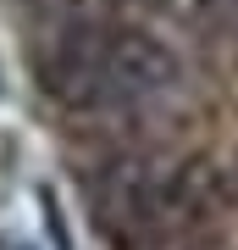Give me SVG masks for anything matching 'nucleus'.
Masks as SVG:
<instances>
[{
  "label": "nucleus",
  "mask_w": 238,
  "mask_h": 250,
  "mask_svg": "<svg viewBox=\"0 0 238 250\" xmlns=\"http://www.w3.org/2000/svg\"><path fill=\"white\" fill-rule=\"evenodd\" d=\"M34 78L50 106L78 117H106L166 95L177 83V50L155 39L150 28L78 17L61 22L34 50Z\"/></svg>",
  "instance_id": "nucleus-1"
},
{
  "label": "nucleus",
  "mask_w": 238,
  "mask_h": 250,
  "mask_svg": "<svg viewBox=\"0 0 238 250\" xmlns=\"http://www.w3.org/2000/svg\"><path fill=\"white\" fill-rule=\"evenodd\" d=\"M205 22H211L216 34L238 39V0H205Z\"/></svg>",
  "instance_id": "nucleus-2"
},
{
  "label": "nucleus",
  "mask_w": 238,
  "mask_h": 250,
  "mask_svg": "<svg viewBox=\"0 0 238 250\" xmlns=\"http://www.w3.org/2000/svg\"><path fill=\"white\" fill-rule=\"evenodd\" d=\"M0 89H6V83H0Z\"/></svg>",
  "instance_id": "nucleus-3"
}]
</instances>
